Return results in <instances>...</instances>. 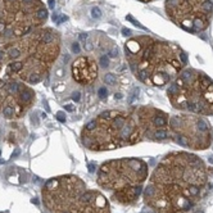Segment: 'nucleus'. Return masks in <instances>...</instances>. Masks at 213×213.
<instances>
[{
    "label": "nucleus",
    "instance_id": "f257e3e1",
    "mask_svg": "<svg viewBox=\"0 0 213 213\" xmlns=\"http://www.w3.org/2000/svg\"><path fill=\"white\" fill-rule=\"evenodd\" d=\"M207 181V167L199 157L175 151L154 169L144 189V199L157 213H187L199 202Z\"/></svg>",
    "mask_w": 213,
    "mask_h": 213
},
{
    "label": "nucleus",
    "instance_id": "f03ea898",
    "mask_svg": "<svg viewBox=\"0 0 213 213\" xmlns=\"http://www.w3.org/2000/svg\"><path fill=\"white\" fill-rule=\"evenodd\" d=\"M168 117L163 110L146 105L105 110L84 126L81 141L90 150L103 151L155 140L157 131L168 128Z\"/></svg>",
    "mask_w": 213,
    "mask_h": 213
},
{
    "label": "nucleus",
    "instance_id": "7ed1b4c3",
    "mask_svg": "<svg viewBox=\"0 0 213 213\" xmlns=\"http://www.w3.org/2000/svg\"><path fill=\"white\" fill-rule=\"evenodd\" d=\"M60 53V35L51 27H41L1 45L0 77L28 85L41 82L49 74Z\"/></svg>",
    "mask_w": 213,
    "mask_h": 213
},
{
    "label": "nucleus",
    "instance_id": "20e7f679",
    "mask_svg": "<svg viewBox=\"0 0 213 213\" xmlns=\"http://www.w3.org/2000/svg\"><path fill=\"white\" fill-rule=\"evenodd\" d=\"M125 54L136 78L146 86L159 89L171 84L187 63L180 46L148 35L126 41Z\"/></svg>",
    "mask_w": 213,
    "mask_h": 213
},
{
    "label": "nucleus",
    "instance_id": "39448f33",
    "mask_svg": "<svg viewBox=\"0 0 213 213\" xmlns=\"http://www.w3.org/2000/svg\"><path fill=\"white\" fill-rule=\"evenodd\" d=\"M42 202L50 213H110L107 198L74 175L53 177L42 187Z\"/></svg>",
    "mask_w": 213,
    "mask_h": 213
},
{
    "label": "nucleus",
    "instance_id": "423d86ee",
    "mask_svg": "<svg viewBox=\"0 0 213 213\" xmlns=\"http://www.w3.org/2000/svg\"><path fill=\"white\" fill-rule=\"evenodd\" d=\"M167 96L173 108L199 115L213 114V81L194 68H184L169 84Z\"/></svg>",
    "mask_w": 213,
    "mask_h": 213
},
{
    "label": "nucleus",
    "instance_id": "0eeeda50",
    "mask_svg": "<svg viewBox=\"0 0 213 213\" xmlns=\"http://www.w3.org/2000/svg\"><path fill=\"white\" fill-rule=\"evenodd\" d=\"M46 21L48 9L41 0H0V44L13 42Z\"/></svg>",
    "mask_w": 213,
    "mask_h": 213
},
{
    "label": "nucleus",
    "instance_id": "6e6552de",
    "mask_svg": "<svg viewBox=\"0 0 213 213\" xmlns=\"http://www.w3.org/2000/svg\"><path fill=\"white\" fill-rule=\"evenodd\" d=\"M148 178V164L137 158H122L108 161L100 166L98 185L109 191L135 189Z\"/></svg>",
    "mask_w": 213,
    "mask_h": 213
},
{
    "label": "nucleus",
    "instance_id": "1a4fd4ad",
    "mask_svg": "<svg viewBox=\"0 0 213 213\" xmlns=\"http://www.w3.org/2000/svg\"><path fill=\"white\" fill-rule=\"evenodd\" d=\"M168 137L184 148L203 150L209 148L212 143V131L202 115L182 113L169 117Z\"/></svg>",
    "mask_w": 213,
    "mask_h": 213
},
{
    "label": "nucleus",
    "instance_id": "9d476101",
    "mask_svg": "<svg viewBox=\"0 0 213 213\" xmlns=\"http://www.w3.org/2000/svg\"><path fill=\"white\" fill-rule=\"evenodd\" d=\"M212 0H166V13L173 23L191 33L204 31L212 19Z\"/></svg>",
    "mask_w": 213,
    "mask_h": 213
},
{
    "label": "nucleus",
    "instance_id": "9b49d317",
    "mask_svg": "<svg viewBox=\"0 0 213 213\" xmlns=\"http://www.w3.org/2000/svg\"><path fill=\"white\" fill-rule=\"evenodd\" d=\"M35 99V91L27 84L0 77V115L5 119L23 117L33 105Z\"/></svg>",
    "mask_w": 213,
    "mask_h": 213
},
{
    "label": "nucleus",
    "instance_id": "f8f14e48",
    "mask_svg": "<svg viewBox=\"0 0 213 213\" xmlns=\"http://www.w3.org/2000/svg\"><path fill=\"white\" fill-rule=\"evenodd\" d=\"M72 76L80 85H90L98 77V63L91 55H80L72 63Z\"/></svg>",
    "mask_w": 213,
    "mask_h": 213
},
{
    "label": "nucleus",
    "instance_id": "ddd939ff",
    "mask_svg": "<svg viewBox=\"0 0 213 213\" xmlns=\"http://www.w3.org/2000/svg\"><path fill=\"white\" fill-rule=\"evenodd\" d=\"M103 81L107 85H109V86H114L117 84V76L113 73H105L104 77H103Z\"/></svg>",
    "mask_w": 213,
    "mask_h": 213
},
{
    "label": "nucleus",
    "instance_id": "4468645a",
    "mask_svg": "<svg viewBox=\"0 0 213 213\" xmlns=\"http://www.w3.org/2000/svg\"><path fill=\"white\" fill-rule=\"evenodd\" d=\"M107 95H108V91H107L105 87H100V89L98 90V96H99L100 99H104Z\"/></svg>",
    "mask_w": 213,
    "mask_h": 213
},
{
    "label": "nucleus",
    "instance_id": "2eb2a0df",
    "mask_svg": "<svg viewBox=\"0 0 213 213\" xmlns=\"http://www.w3.org/2000/svg\"><path fill=\"white\" fill-rule=\"evenodd\" d=\"M91 13H92V18H100L102 17V12H100L99 8H92Z\"/></svg>",
    "mask_w": 213,
    "mask_h": 213
},
{
    "label": "nucleus",
    "instance_id": "dca6fc26",
    "mask_svg": "<svg viewBox=\"0 0 213 213\" xmlns=\"http://www.w3.org/2000/svg\"><path fill=\"white\" fill-rule=\"evenodd\" d=\"M99 63H100V66H102V67H107L108 63H109V60H108L107 55H102V56H100Z\"/></svg>",
    "mask_w": 213,
    "mask_h": 213
},
{
    "label": "nucleus",
    "instance_id": "f3484780",
    "mask_svg": "<svg viewBox=\"0 0 213 213\" xmlns=\"http://www.w3.org/2000/svg\"><path fill=\"white\" fill-rule=\"evenodd\" d=\"M118 55V49L117 48H112L109 50V56L110 58H115V56Z\"/></svg>",
    "mask_w": 213,
    "mask_h": 213
},
{
    "label": "nucleus",
    "instance_id": "a211bd4d",
    "mask_svg": "<svg viewBox=\"0 0 213 213\" xmlns=\"http://www.w3.org/2000/svg\"><path fill=\"white\" fill-rule=\"evenodd\" d=\"M58 119L60 121V122H64V121H66V118H64V113L63 112H58Z\"/></svg>",
    "mask_w": 213,
    "mask_h": 213
},
{
    "label": "nucleus",
    "instance_id": "6ab92c4d",
    "mask_svg": "<svg viewBox=\"0 0 213 213\" xmlns=\"http://www.w3.org/2000/svg\"><path fill=\"white\" fill-rule=\"evenodd\" d=\"M72 98H73L74 102H78V100H80V92H73Z\"/></svg>",
    "mask_w": 213,
    "mask_h": 213
},
{
    "label": "nucleus",
    "instance_id": "aec40b11",
    "mask_svg": "<svg viewBox=\"0 0 213 213\" xmlns=\"http://www.w3.org/2000/svg\"><path fill=\"white\" fill-rule=\"evenodd\" d=\"M80 38H81L82 41H85V42H86V40H87V33H81Z\"/></svg>",
    "mask_w": 213,
    "mask_h": 213
},
{
    "label": "nucleus",
    "instance_id": "412c9836",
    "mask_svg": "<svg viewBox=\"0 0 213 213\" xmlns=\"http://www.w3.org/2000/svg\"><path fill=\"white\" fill-rule=\"evenodd\" d=\"M89 171L90 172H94L95 171V164L94 163H90L89 164Z\"/></svg>",
    "mask_w": 213,
    "mask_h": 213
},
{
    "label": "nucleus",
    "instance_id": "4be33fe9",
    "mask_svg": "<svg viewBox=\"0 0 213 213\" xmlns=\"http://www.w3.org/2000/svg\"><path fill=\"white\" fill-rule=\"evenodd\" d=\"M66 109H67V110H69V112H73V110H74V108H73V105L68 104V105H66Z\"/></svg>",
    "mask_w": 213,
    "mask_h": 213
},
{
    "label": "nucleus",
    "instance_id": "5701e85b",
    "mask_svg": "<svg viewBox=\"0 0 213 213\" xmlns=\"http://www.w3.org/2000/svg\"><path fill=\"white\" fill-rule=\"evenodd\" d=\"M115 99H122V95H121V94H115Z\"/></svg>",
    "mask_w": 213,
    "mask_h": 213
},
{
    "label": "nucleus",
    "instance_id": "b1692460",
    "mask_svg": "<svg viewBox=\"0 0 213 213\" xmlns=\"http://www.w3.org/2000/svg\"><path fill=\"white\" fill-rule=\"evenodd\" d=\"M139 1H143V3H149V1H153V0H139Z\"/></svg>",
    "mask_w": 213,
    "mask_h": 213
},
{
    "label": "nucleus",
    "instance_id": "393cba45",
    "mask_svg": "<svg viewBox=\"0 0 213 213\" xmlns=\"http://www.w3.org/2000/svg\"><path fill=\"white\" fill-rule=\"evenodd\" d=\"M141 213H146V212H141ZM149 213H153V212H149Z\"/></svg>",
    "mask_w": 213,
    "mask_h": 213
}]
</instances>
